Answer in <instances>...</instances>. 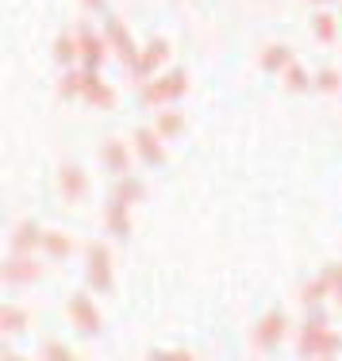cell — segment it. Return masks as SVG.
Masks as SVG:
<instances>
[{
    "instance_id": "cell-22",
    "label": "cell",
    "mask_w": 342,
    "mask_h": 361,
    "mask_svg": "<svg viewBox=\"0 0 342 361\" xmlns=\"http://www.w3.org/2000/svg\"><path fill=\"white\" fill-rule=\"evenodd\" d=\"M81 92H85V66H81V70H73V66H70V70L58 77V97H62V100H77Z\"/></svg>"
},
{
    "instance_id": "cell-16",
    "label": "cell",
    "mask_w": 342,
    "mask_h": 361,
    "mask_svg": "<svg viewBox=\"0 0 342 361\" xmlns=\"http://www.w3.org/2000/svg\"><path fill=\"white\" fill-rule=\"evenodd\" d=\"M296 58H293V50L285 47V42H269L266 50H262V58H258V66H262V73H285L288 66H293Z\"/></svg>"
},
{
    "instance_id": "cell-1",
    "label": "cell",
    "mask_w": 342,
    "mask_h": 361,
    "mask_svg": "<svg viewBox=\"0 0 342 361\" xmlns=\"http://www.w3.org/2000/svg\"><path fill=\"white\" fill-rule=\"evenodd\" d=\"M296 354L304 361L315 357H338L342 354V334L327 323L323 307H307V323L300 326V338H296Z\"/></svg>"
},
{
    "instance_id": "cell-20",
    "label": "cell",
    "mask_w": 342,
    "mask_h": 361,
    "mask_svg": "<svg viewBox=\"0 0 342 361\" xmlns=\"http://www.w3.org/2000/svg\"><path fill=\"white\" fill-rule=\"evenodd\" d=\"M54 62L62 66V70H70L73 62H81V42H77V31H62V35L54 39Z\"/></svg>"
},
{
    "instance_id": "cell-3",
    "label": "cell",
    "mask_w": 342,
    "mask_h": 361,
    "mask_svg": "<svg viewBox=\"0 0 342 361\" xmlns=\"http://www.w3.org/2000/svg\"><path fill=\"white\" fill-rule=\"evenodd\" d=\"M85 281L92 292H112L116 277H112V250L104 243H89L85 246Z\"/></svg>"
},
{
    "instance_id": "cell-19",
    "label": "cell",
    "mask_w": 342,
    "mask_h": 361,
    "mask_svg": "<svg viewBox=\"0 0 342 361\" xmlns=\"http://www.w3.org/2000/svg\"><path fill=\"white\" fill-rule=\"evenodd\" d=\"M154 131H158L166 142H169V139H177V135L185 131V111H177L173 104H169V108H161L158 116H154Z\"/></svg>"
},
{
    "instance_id": "cell-30",
    "label": "cell",
    "mask_w": 342,
    "mask_h": 361,
    "mask_svg": "<svg viewBox=\"0 0 342 361\" xmlns=\"http://www.w3.org/2000/svg\"><path fill=\"white\" fill-rule=\"evenodd\" d=\"M85 8H104V0H85Z\"/></svg>"
},
{
    "instance_id": "cell-18",
    "label": "cell",
    "mask_w": 342,
    "mask_h": 361,
    "mask_svg": "<svg viewBox=\"0 0 342 361\" xmlns=\"http://www.w3.org/2000/svg\"><path fill=\"white\" fill-rule=\"evenodd\" d=\"M327 296H335V281H331L327 273L312 277V281L300 288V304H304V307H323V300H327Z\"/></svg>"
},
{
    "instance_id": "cell-23",
    "label": "cell",
    "mask_w": 342,
    "mask_h": 361,
    "mask_svg": "<svg viewBox=\"0 0 342 361\" xmlns=\"http://www.w3.org/2000/svg\"><path fill=\"white\" fill-rule=\"evenodd\" d=\"M338 27H342V23H338V16L323 12V8H319V12L312 16V35L319 39V42H335V35H338Z\"/></svg>"
},
{
    "instance_id": "cell-9",
    "label": "cell",
    "mask_w": 342,
    "mask_h": 361,
    "mask_svg": "<svg viewBox=\"0 0 342 361\" xmlns=\"http://www.w3.org/2000/svg\"><path fill=\"white\" fill-rule=\"evenodd\" d=\"M166 139H161L154 127H139V131L131 135V146H135V154L142 158V166H150V169H158V166H166V146H161Z\"/></svg>"
},
{
    "instance_id": "cell-32",
    "label": "cell",
    "mask_w": 342,
    "mask_h": 361,
    "mask_svg": "<svg viewBox=\"0 0 342 361\" xmlns=\"http://www.w3.org/2000/svg\"><path fill=\"white\" fill-rule=\"evenodd\" d=\"M335 304H338V307H342V285H338V288H335Z\"/></svg>"
},
{
    "instance_id": "cell-33",
    "label": "cell",
    "mask_w": 342,
    "mask_h": 361,
    "mask_svg": "<svg viewBox=\"0 0 342 361\" xmlns=\"http://www.w3.org/2000/svg\"><path fill=\"white\" fill-rule=\"evenodd\" d=\"M315 361H338V357H315Z\"/></svg>"
},
{
    "instance_id": "cell-5",
    "label": "cell",
    "mask_w": 342,
    "mask_h": 361,
    "mask_svg": "<svg viewBox=\"0 0 342 361\" xmlns=\"http://www.w3.org/2000/svg\"><path fill=\"white\" fill-rule=\"evenodd\" d=\"M166 58H169V42H166V39L147 42V47L139 50V58H135V62L127 66V70H131V81H135V85H147L150 77H158V73H161Z\"/></svg>"
},
{
    "instance_id": "cell-14",
    "label": "cell",
    "mask_w": 342,
    "mask_h": 361,
    "mask_svg": "<svg viewBox=\"0 0 342 361\" xmlns=\"http://www.w3.org/2000/svg\"><path fill=\"white\" fill-rule=\"evenodd\" d=\"M104 231L112 238H131V204H123V200H108L104 204Z\"/></svg>"
},
{
    "instance_id": "cell-27",
    "label": "cell",
    "mask_w": 342,
    "mask_h": 361,
    "mask_svg": "<svg viewBox=\"0 0 342 361\" xmlns=\"http://www.w3.org/2000/svg\"><path fill=\"white\" fill-rule=\"evenodd\" d=\"M39 357H42V361H77L73 350L66 346V342H58V338H47V342H42V346H39Z\"/></svg>"
},
{
    "instance_id": "cell-7",
    "label": "cell",
    "mask_w": 342,
    "mask_h": 361,
    "mask_svg": "<svg viewBox=\"0 0 342 361\" xmlns=\"http://www.w3.org/2000/svg\"><path fill=\"white\" fill-rule=\"evenodd\" d=\"M42 277V265L35 254H12L8 250L4 257V285L20 288V285H35V281Z\"/></svg>"
},
{
    "instance_id": "cell-8",
    "label": "cell",
    "mask_w": 342,
    "mask_h": 361,
    "mask_svg": "<svg viewBox=\"0 0 342 361\" xmlns=\"http://www.w3.org/2000/svg\"><path fill=\"white\" fill-rule=\"evenodd\" d=\"M104 39H108V47L116 50V58L123 66H131L135 58H139V50H142V47H135L131 31L123 27V20H119V16H108V20H104Z\"/></svg>"
},
{
    "instance_id": "cell-21",
    "label": "cell",
    "mask_w": 342,
    "mask_h": 361,
    "mask_svg": "<svg viewBox=\"0 0 342 361\" xmlns=\"http://www.w3.org/2000/svg\"><path fill=\"white\" fill-rule=\"evenodd\" d=\"M112 196H116V200H123V204H139L142 196H147V185H142L139 177L123 173V177H116V185H112Z\"/></svg>"
},
{
    "instance_id": "cell-26",
    "label": "cell",
    "mask_w": 342,
    "mask_h": 361,
    "mask_svg": "<svg viewBox=\"0 0 342 361\" xmlns=\"http://www.w3.org/2000/svg\"><path fill=\"white\" fill-rule=\"evenodd\" d=\"M315 92H323V97H335V92H342V73L331 70V66L315 70Z\"/></svg>"
},
{
    "instance_id": "cell-31",
    "label": "cell",
    "mask_w": 342,
    "mask_h": 361,
    "mask_svg": "<svg viewBox=\"0 0 342 361\" xmlns=\"http://www.w3.org/2000/svg\"><path fill=\"white\" fill-rule=\"evenodd\" d=\"M315 8H327V4H335V0H312Z\"/></svg>"
},
{
    "instance_id": "cell-13",
    "label": "cell",
    "mask_w": 342,
    "mask_h": 361,
    "mask_svg": "<svg viewBox=\"0 0 342 361\" xmlns=\"http://www.w3.org/2000/svg\"><path fill=\"white\" fill-rule=\"evenodd\" d=\"M58 188H62V196L70 204H81L85 196H89V173H85L81 166H73V161H66V166L58 169Z\"/></svg>"
},
{
    "instance_id": "cell-28",
    "label": "cell",
    "mask_w": 342,
    "mask_h": 361,
    "mask_svg": "<svg viewBox=\"0 0 342 361\" xmlns=\"http://www.w3.org/2000/svg\"><path fill=\"white\" fill-rule=\"evenodd\" d=\"M147 361H196L193 350H150Z\"/></svg>"
},
{
    "instance_id": "cell-34",
    "label": "cell",
    "mask_w": 342,
    "mask_h": 361,
    "mask_svg": "<svg viewBox=\"0 0 342 361\" xmlns=\"http://www.w3.org/2000/svg\"><path fill=\"white\" fill-rule=\"evenodd\" d=\"M338 23H342V12H338Z\"/></svg>"
},
{
    "instance_id": "cell-17",
    "label": "cell",
    "mask_w": 342,
    "mask_h": 361,
    "mask_svg": "<svg viewBox=\"0 0 342 361\" xmlns=\"http://www.w3.org/2000/svg\"><path fill=\"white\" fill-rule=\"evenodd\" d=\"M77 250L73 235H66V231H42V254L50 257V262H66Z\"/></svg>"
},
{
    "instance_id": "cell-12",
    "label": "cell",
    "mask_w": 342,
    "mask_h": 361,
    "mask_svg": "<svg viewBox=\"0 0 342 361\" xmlns=\"http://www.w3.org/2000/svg\"><path fill=\"white\" fill-rule=\"evenodd\" d=\"M81 100L89 108L112 111L116 108V89L108 81H100V70H85V92H81Z\"/></svg>"
},
{
    "instance_id": "cell-4",
    "label": "cell",
    "mask_w": 342,
    "mask_h": 361,
    "mask_svg": "<svg viewBox=\"0 0 342 361\" xmlns=\"http://www.w3.org/2000/svg\"><path fill=\"white\" fill-rule=\"evenodd\" d=\"M66 315H70V326L77 334H100L104 331V315H100L97 300H92L89 292H73V296L66 300Z\"/></svg>"
},
{
    "instance_id": "cell-6",
    "label": "cell",
    "mask_w": 342,
    "mask_h": 361,
    "mask_svg": "<svg viewBox=\"0 0 342 361\" xmlns=\"http://www.w3.org/2000/svg\"><path fill=\"white\" fill-rule=\"evenodd\" d=\"M285 331H288V315L285 312H266L250 331V346L262 350V354H269V350H277L281 342H285Z\"/></svg>"
},
{
    "instance_id": "cell-11",
    "label": "cell",
    "mask_w": 342,
    "mask_h": 361,
    "mask_svg": "<svg viewBox=\"0 0 342 361\" xmlns=\"http://www.w3.org/2000/svg\"><path fill=\"white\" fill-rule=\"evenodd\" d=\"M131 150L135 146H127L123 139H104L100 142V166H104L112 177L131 173Z\"/></svg>"
},
{
    "instance_id": "cell-10",
    "label": "cell",
    "mask_w": 342,
    "mask_h": 361,
    "mask_svg": "<svg viewBox=\"0 0 342 361\" xmlns=\"http://www.w3.org/2000/svg\"><path fill=\"white\" fill-rule=\"evenodd\" d=\"M77 42H81V66H85V70H100L104 58H108V50H112V47H108V39L97 35L89 23L77 27Z\"/></svg>"
},
{
    "instance_id": "cell-29",
    "label": "cell",
    "mask_w": 342,
    "mask_h": 361,
    "mask_svg": "<svg viewBox=\"0 0 342 361\" xmlns=\"http://www.w3.org/2000/svg\"><path fill=\"white\" fill-rule=\"evenodd\" d=\"M4 361H31V357H23V354H8V350H4ZM42 361V357H39Z\"/></svg>"
},
{
    "instance_id": "cell-2",
    "label": "cell",
    "mask_w": 342,
    "mask_h": 361,
    "mask_svg": "<svg viewBox=\"0 0 342 361\" xmlns=\"http://www.w3.org/2000/svg\"><path fill=\"white\" fill-rule=\"evenodd\" d=\"M185 92H189V73H185V70H169V73L150 77V81L142 85L139 100L147 108H169V104H177Z\"/></svg>"
},
{
    "instance_id": "cell-25",
    "label": "cell",
    "mask_w": 342,
    "mask_h": 361,
    "mask_svg": "<svg viewBox=\"0 0 342 361\" xmlns=\"http://www.w3.org/2000/svg\"><path fill=\"white\" fill-rule=\"evenodd\" d=\"M23 326H28V312H23L20 304H4V312H0V331H4V334H20Z\"/></svg>"
},
{
    "instance_id": "cell-24",
    "label": "cell",
    "mask_w": 342,
    "mask_h": 361,
    "mask_svg": "<svg viewBox=\"0 0 342 361\" xmlns=\"http://www.w3.org/2000/svg\"><path fill=\"white\" fill-rule=\"evenodd\" d=\"M281 81H285V89H288V92H307V89H315V77L307 73L300 62L288 66V70L281 73Z\"/></svg>"
},
{
    "instance_id": "cell-15",
    "label": "cell",
    "mask_w": 342,
    "mask_h": 361,
    "mask_svg": "<svg viewBox=\"0 0 342 361\" xmlns=\"http://www.w3.org/2000/svg\"><path fill=\"white\" fill-rule=\"evenodd\" d=\"M42 250V227L35 219H20L12 231V254H39Z\"/></svg>"
}]
</instances>
